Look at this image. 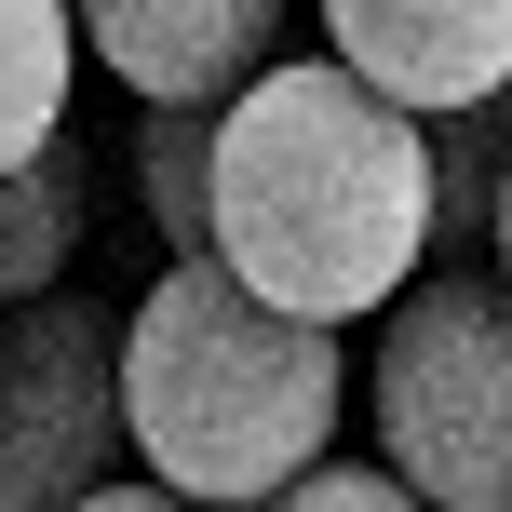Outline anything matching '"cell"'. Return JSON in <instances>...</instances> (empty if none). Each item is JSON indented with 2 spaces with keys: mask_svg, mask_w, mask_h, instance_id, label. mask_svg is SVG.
<instances>
[{
  "mask_svg": "<svg viewBox=\"0 0 512 512\" xmlns=\"http://www.w3.org/2000/svg\"><path fill=\"white\" fill-rule=\"evenodd\" d=\"M283 512H432L418 486H391V472H364V459H337V472H310Z\"/></svg>",
  "mask_w": 512,
  "mask_h": 512,
  "instance_id": "8fae6325",
  "label": "cell"
},
{
  "mask_svg": "<svg viewBox=\"0 0 512 512\" xmlns=\"http://www.w3.org/2000/svg\"><path fill=\"white\" fill-rule=\"evenodd\" d=\"M122 405L149 486L189 512H283L310 472H337V418H351V364L324 324H283L270 297H243L216 256L135 283L122 337Z\"/></svg>",
  "mask_w": 512,
  "mask_h": 512,
  "instance_id": "7a4b0ae2",
  "label": "cell"
},
{
  "mask_svg": "<svg viewBox=\"0 0 512 512\" xmlns=\"http://www.w3.org/2000/svg\"><path fill=\"white\" fill-rule=\"evenodd\" d=\"M324 54L391 95L405 122H472V108H512V0H337Z\"/></svg>",
  "mask_w": 512,
  "mask_h": 512,
  "instance_id": "8992f818",
  "label": "cell"
},
{
  "mask_svg": "<svg viewBox=\"0 0 512 512\" xmlns=\"http://www.w3.org/2000/svg\"><path fill=\"white\" fill-rule=\"evenodd\" d=\"M445 256L432 122L364 95L337 54H283L216 122V270L283 324H364L405 310Z\"/></svg>",
  "mask_w": 512,
  "mask_h": 512,
  "instance_id": "6da1fadb",
  "label": "cell"
},
{
  "mask_svg": "<svg viewBox=\"0 0 512 512\" xmlns=\"http://www.w3.org/2000/svg\"><path fill=\"white\" fill-rule=\"evenodd\" d=\"M81 512H189L176 486H149V472H135V486H108V499H81Z\"/></svg>",
  "mask_w": 512,
  "mask_h": 512,
  "instance_id": "7c38bea8",
  "label": "cell"
},
{
  "mask_svg": "<svg viewBox=\"0 0 512 512\" xmlns=\"http://www.w3.org/2000/svg\"><path fill=\"white\" fill-rule=\"evenodd\" d=\"M14 176H41L68 149V54H81V14L68 0H14Z\"/></svg>",
  "mask_w": 512,
  "mask_h": 512,
  "instance_id": "9c48e42d",
  "label": "cell"
},
{
  "mask_svg": "<svg viewBox=\"0 0 512 512\" xmlns=\"http://www.w3.org/2000/svg\"><path fill=\"white\" fill-rule=\"evenodd\" d=\"M432 176H445V256H472V243L499 256V203H512V108L432 122Z\"/></svg>",
  "mask_w": 512,
  "mask_h": 512,
  "instance_id": "30bf717a",
  "label": "cell"
},
{
  "mask_svg": "<svg viewBox=\"0 0 512 512\" xmlns=\"http://www.w3.org/2000/svg\"><path fill=\"white\" fill-rule=\"evenodd\" d=\"M499 283H512V203H499Z\"/></svg>",
  "mask_w": 512,
  "mask_h": 512,
  "instance_id": "4fadbf2b",
  "label": "cell"
},
{
  "mask_svg": "<svg viewBox=\"0 0 512 512\" xmlns=\"http://www.w3.org/2000/svg\"><path fill=\"white\" fill-rule=\"evenodd\" d=\"M122 337L135 297H41L0 337V512H81L122 486Z\"/></svg>",
  "mask_w": 512,
  "mask_h": 512,
  "instance_id": "277c9868",
  "label": "cell"
},
{
  "mask_svg": "<svg viewBox=\"0 0 512 512\" xmlns=\"http://www.w3.org/2000/svg\"><path fill=\"white\" fill-rule=\"evenodd\" d=\"M81 41L108 54V81H135V108H189V122H230L256 81L283 68L297 14L283 0H95Z\"/></svg>",
  "mask_w": 512,
  "mask_h": 512,
  "instance_id": "5b68a950",
  "label": "cell"
},
{
  "mask_svg": "<svg viewBox=\"0 0 512 512\" xmlns=\"http://www.w3.org/2000/svg\"><path fill=\"white\" fill-rule=\"evenodd\" d=\"M81 243H95V162H81V149H54L41 176H14V189H0V283H14V310L68 297Z\"/></svg>",
  "mask_w": 512,
  "mask_h": 512,
  "instance_id": "52a82bcc",
  "label": "cell"
},
{
  "mask_svg": "<svg viewBox=\"0 0 512 512\" xmlns=\"http://www.w3.org/2000/svg\"><path fill=\"white\" fill-rule=\"evenodd\" d=\"M135 203H149V230H162V270L216 256V122L135 108Z\"/></svg>",
  "mask_w": 512,
  "mask_h": 512,
  "instance_id": "ba28073f",
  "label": "cell"
},
{
  "mask_svg": "<svg viewBox=\"0 0 512 512\" xmlns=\"http://www.w3.org/2000/svg\"><path fill=\"white\" fill-rule=\"evenodd\" d=\"M378 472L432 512H512V283L432 270L364 351Z\"/></svg>",
  "mask_w": 512,
  "mask_h": 512,
  "instance_id": "3957f363",
  "label": "cell"
}]
</instances>
